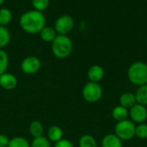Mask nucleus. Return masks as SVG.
<instances>
[{"instance_id":"1","label":"nucleus","mask_w":147,"mask_h":147,"mask_svg":"<svg viewBox=\"0 0 147 147\" xmlns=\"http://www.w3.org/2000/svg\"><path fill=\"white\" fill-rule=\"evenodd\" d=\"M19 25L28 34H39L46 26V17L40 11L34 9L29 10L22 14L19 19Z\"/></svg>"},{"instance_id":"2","label":"nucleus","mask_w":147,"mask_h":147,"mask_svg":"<svg viewBox=\"0 0 147 147\" xmlns=\"http://www.w3.org/2000/svg\"><path fill=\"white\" fill-rule=\"evenodd\" d=\"M73 43L68 36L57 35L51 43V50L53 55L58 59H65L71 54Z\"/></svg>"},{"instance_id":"3","label":"nucleus","mask_w":147,"mask_h":147,"mask_svg":"<svg viewBox=\"0 0 147 147\" xmlns=\"http://www.w3.org/2000/svg\"><path fill=\"white\" fill-rule=\"evenodd\" d=\"M129 81L138 87L147 84V63L138 61L133 62L127 72Z\"/></svg>"},{"instance_id":"4","label":"nucleus","mask_w":147,"mask_h":147,"mask_svg":"<svg viewBox=\"0 0 147 147\" xmlns=\"http://www.w3.org/2000/svg\"><path fill=\"white\" fill-rule=\"evenodd\" d=\"M136 125L131 120L117 122L115 126V134L121 141H128L135 137Z\"/></svg>"},{"instance_id":"5","label":"nucleus","mask_w":147,"mask_h":147,"mask_svg":"<svg viewBox=\"0 0 147 147\" xmlns=\"http://www.w3.org/2000/svg\"><path fill=\"white\" fill-rule=\"evenodd\" d=\"M103 94L102 86L99 83L88 81L82 89V96L86 102L95 103L101 100Z\"/></svg>"},{"instance_id":"6","label":"nucleus","mask_w":147,"mask_h":147,"mask_svg":"<svg viewBox=\"0 0 147 147\" xmlns=\"http://www.w3.org/2000/svg\"><path fill=\"white\" fill-rule=\"evenodd\" d=\"M74 19L70 15H62L57 18L54 23V29L58 35L67 36L74 28Z\"/></svg>"},{"instance_id":"7","label":"nucleus","mask_w":147,"mask_h":147,"mask_svg":"<svg viewBox=\"0 0 147 147\" xmlns=\"http://www.w3.org/2000/svg\"><path fill=\"white\" fill-rule=\"evenodd\" d=\"M41 68V62L37 56L29 55L25 57L20 64V68L26 75H34Z\"/></svg>"},{"instance_id":"8","label":"nucleus","mask_w":147,"mask_h":147,"mask_svg":"<svg viewBox=\"0 0 147 147\" xmlns=\"http://www.w3.org/2000/svg\"><path fill=\"white\" fill-rule=\"evenodd\" d=\"M129 117L134 124L145 123L147 120V107L140 104H135L129 109Z\"/></svg>"},{"instance_id":"9","label":"nucleus","mask_w":147,"mask_h":147,"mask_svg":"<svg viewBox=\"0 0 147 147\" xmlns=\"http://www.w3.org/2000/svg\"><path fill=\"white\" fill-rule=\"evenodd\" d=\"M17 84L18 80L15 75L9 72H5L0 75V87L4 90H13L17 87Z\"/></svg>"},{"instance_id":"10","label":"nucleus","mask_w":147,"mask_h":147,"mask_svg":"<svg viewBox=\"0 0 147 147\" xmlns=\"http://www.w3.org/2000/svg\"><path fill=\"white\" fill-rule=\"evenodd\" d=\"M104 75H105L104 68L98 64L92 65L91 67L89 68L87 71V77L89 79V81L91 82L99 83L103 79Z\"/></svg>"},{"instance_id":"11","label":"nucleus","mask_w":147,"mask_h":147,"mask_svg":"<svg viewBox=\"0 0 147 147\" xmlns=\"http://www.w3.org/2000/svg\"><path fill=\"white\" fill-rule=\"evenodd\" d=\"M64 136V133H63V130L60 126H51L47 131V138L48 139V140L52 143H54L56 144L57 142L60 141L61 139H63Z\"/></svg>"},{"instance_id":"12","label":"nucleus","mask_w":147,"mask_h":147,"mask_svg":"<svg viewBox=\"0 0 147 147\" xmlns=\"http://www.w3.org/2000/svg\"><path fill=\"white\" fill-rule=\"evenodd\" d=\"M102 147H123V145L115 133H109L102 138Z\"/></svg>"},{"instance_id":"13","label":"nucleus","mask_w":147,"mask_h":147,"mask_svg":"<svg viewBox=\"0 0 147 147\" xmlns=\"http://www.w3.org/2000/svg\"><path fill=\"white\" fill-rule=\"evenodd\" d=\"M119 103L121 106H122L125 108L129 110L132 107H134L135 104H137L135 94L131 92H126V93L122 94L120 96Z\"/></svg>"},{"instance_id":"14","label":"nucleus","mask_w":147,"mask_h":147,"mask_svg":"<svg viewBox=\"0 0 147 147\" xmlns=\"http://www.w3.org/2000/svg\"><path fill=\"white\" fill-rule=\"evenodd\" d=\"M40 39L45 42H53V41L55 39V37L57 36V32L54 29V28L50 27V26H45L40 32L39 33Z\"/></svg>"},{"instance_id":"15","label":"nucleus","mask_w":147,"mask_h":147,"mask_svg":"<svg viewBox=\"0 0 147 147\" xmlns=\"http://www.w3.org/2000/svg\"><path fill=\"white\" fill-rule=\"evenodd\" d=\"M128 116H129V110L121 105L115 107L112 110V117L117 122L127 120Z\"/></svg>"},{"instance_id":"16","label":"nucleus","mask_w":147,"mask_h":147,"mask_svg":"<svg viewBox=\"0 0 147 147\" xmlns=\"http://www.w3.org/2000/svg\"><path fill=\"white\" fill-rule=\"evenodd\" d=\"M28 131L31 136L34 138H38L43 136L44 133V126L42 123L39 120H33L28 126Z\"/></svg>"},{"instance_id":"17","label":"nucleus","mask_w":147,"mask_h":147,"mask_svg":"<svg viewBox=\"0 0 147 147\" xmlns=\"http://www.w3.org/2000/svg\"><path fill=\"white\" fill-rule=\"evenodd\" d=\"M134 94L138 104L147 107V84L139 87Z\"/></svg>"},{"instance_id":"18","label":"nucleus","mask_w":147,"mask_h":147,"mask_svg":"<svg viewBox=\"0 0 147 147\" xmlns=\"http://www.w3.org/2000/svg\"><path fill=\"white\" fill-rule=\"evenodd\" d=\"M11 39V35L9 29L0 25V49H3L9 45Z\"/></svg>"},{"instance_id":"19","label":"nucleus","mask_w":147,"mask_h":147,"mask_svg":"<svg viewBox=\"0 0 147 147\" xmlns=\"http://www.w3.org/2000/svg\"><path fill=\"white\" fill-rule=\"evenodd\" d=\"M78 147H97V142L92 135L84 134L78 139Z\"/></svg>"},{"instance_id":"20","label":"nucleus","mask_w":147,"mask_h":147,"mask_svg":"<svg viewBox=\"0 0 147 147\" xmlns=\"http://www.w3.org/2000/svg\"><path fill=\"white\" fill-rule=\"evenodd\" d=\"M8 147H30V143L24 137L16 136L9 139Z\"/></svg>"},{"instance_id":"21","label":"nucleus","mask_w":147,"mask_h":147,"mask_svg":"<svg viewBox=\"0 0 147 147\" xmlns=\"http://www.w3.org/2000/svg\"><path fill=\"white\" fill-rule=\"evenodd\" d=\"M12 20V12L8 8H0V25H8Z\"/></svg>"},{"instance_id":"22","label":"nucleus","mask_w":147,"mask_h":147,"mask_svg":"<svg viewBox=\"0 0 147 147\" xmlns=\"http://www.w3.org/2000/svg\"><path fill=\"white\" fill-rule=\"evenodd\" d=\"M30 147H52L51 142L46 136L34 138L30 142Z\"/></svg>"},{"instance_id":"23","label":"nucleus","mask_w":147,"mask_h":147,"mask_svg":"<svg viewBox=\"0 0 147 147\" xmlns=\"http://www.w3.org/2000/svg\"><path fill=\"white\" fill-rule=\"evenodd\" d=\"M9 68V55L6 51L0 49V75L7 72Z\"/></svg>"},{"instance_id":"24","label":"nucleus","mask_w":147,"mask_h":147,"mask_svg":"<svg viewBox=\"0 0 147 147\" xmlns=\"http://www.w3.org/2000/svg\"><path fill=\"white\" fill-rule=\"evenodd\" d=\"M31 3L34 10L42 12L48 8L50 0H31Z\"/></svg>"},{"instance_id":"25","label":"nucleus","mask_w":147,"mask_h":147,"mask_svg":"<svg viewBox=\"0 0 147 147\" xmlns=\"http://www.w3.org/2000/svg\"><path fill=\"white\" fill-rule=\"evenodd\" d=\"M135 137L140 139H147V124H138L135 128Z\"/></svg>"},{"instance_id":"26","label":"nucleus","mask_w":147,"mask_h":147,"mask_svg":"<svg viewBox=\"0 0 147 147\" xmlns=\"http://www.w3.org/2000/svg\"><path fill=\"white\" fill-rule=\"evenodd\" d=\"M54 147H75L74 145L72 144L71 141H70L69 139H61L60 141L57 142L55 144Z\"/></svg>"},{"instance_id":"27","label":"nucleus","mask_w":147,"mask_h":147,"mask_svg":"<svg viewBox=\"0 0 147 147\" xmlns=\"http://www.w3.org/2000/svg\"><path fill=\"white\" fill-rule=\"evenodd\" d=\"M9 138L3 133H0V147H8Z\"/></svg>"},{"instance_id":"28","label":"nucleus","mask_w":147,"mask_h":147,"mask_svg":"<svg viewBox=\"0 0 147 147\" xmlns=\"http://www.w3.org/2000/svg\"><path fill=\"white\" fill-rule=\"evenodd\" d=\"M4 1H5V0H0V5H2V4L4 3Z\"/></svg>"},{"instance_id":"29","label":"nucleus","mask_w":147,"mask_h":147,"mask_svg":"<svg viewBox=\"0 0 147 147\" xmlns=\"http://www.w3.org/2000/svg\"><path fill=\"white\" fill-rule=\"evenodd\" d=\"M146 45H147V37H146Z\"/></svg>"}]
</instances>
